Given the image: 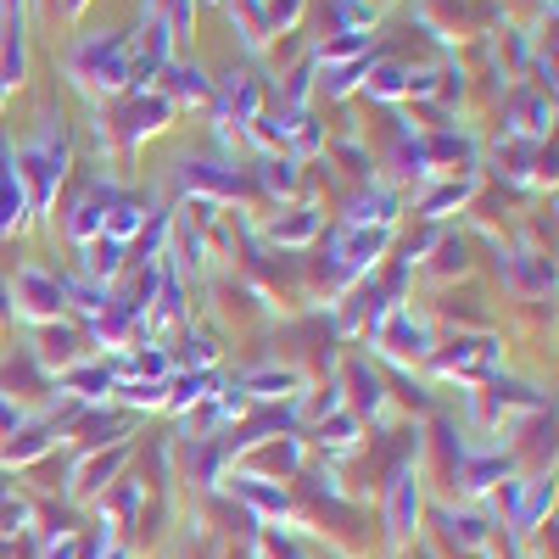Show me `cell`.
Returning a JSON list of instances; mask_svg holds the SVG:
<instances>
[{
    "mask_svg": "<svg viewBox=\"0 0 559 559\" xmlns=\"http://www.w3.org/2000/svg\"><path fill=\"white\" fill-rule=\"evenodd\" d=\"M247 386H252V392H258V397H286V392H292V386H297V381H292V376H286V369H263V376H252V381H247Z\"/></svg>",
    "mask_w": 559,
    "mask_h": 559,
    "instance_id": "obj_1",
    "label": "cell"
}]
</instances>
